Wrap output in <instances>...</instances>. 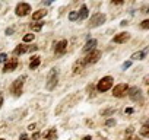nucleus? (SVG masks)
I'll return each mask as SVG.
<instances>
[{"instance_id":"obj_32","label":"nucleus","mask_w":149,"mask_h":140,"mask_svg":"<svg viewBox=\"0 0 149 140\" xmlns=\"http://www.w3.org/2000/svg\"><path fill=\"white\" fill-rule=\"evenodd\" d=\"M28 130H29V131L35 130V124H34V123H32V124H29V125H28Z\"/></svg>"},{"instance_id":"obj_19","label":"nucleus","mask_w":149,"mask_h":140,"mask_svg":"<svg viewBox=\"0 0 149 140\" xmlns=\"http://www.w3.org/2000/svg\"><path fill=\"white\" fill-rule=\"evenodd\" d=\"M45 15H47L45 10H37L35 13H32V19H34V21H40V19L44 18Z\"/></svg>"},{"instance_id":"obj_30","label":"nucleus","mask_w":149,"mask_h":140,"mask_svg":"<svg viewBox=\"0 0 149 140\" xmlns=\"http://www.w3.org/2000/svg\"><path fill=\"white\" fill-rule=\"evenodd\" d=\"M19 140H31L26 134H21V137H19Z\"/></svg>"},{"instance_id":"obj_6","label":"nucleus","mask_w":149,"mask_h":140,"mask_svg":"<svg viewBox=\"0 0 149 140\" xmlns=\"http://www.w3.org/2000/svg\"><path fill=\"white\" fill-rule=\"evenodd\" d=\"M100 58H101V51H100V50H92V51L88 54V57H85L84 63H85V64H94V63H97Z\"/></svg>"},{"instance_id":"obj_23","label":"nucleus","mask_w":149,"mask_h":140,"mask_svg":"<svg viewBox=\"0 0 149 140\" xmlns=\"http://www.w3.org/2000/svg\"><path fill=\"white\" fill-rule=\"evenodd\" d=\"M133 131H134V128H133V127H129V128L126 130L124 136H126V139H127V140H132V134H133Z\"/></svg>"},{"instance_id":"obj_37","label":"nucleus","mask_w":149,"mask_h":140,"mask_svg":"<svg viewBox=\"0 0 149 140\" xmlns=\"http://www.w3.org/2000/svg\"><path fill=\"white\" fill-rule=\"evenodd\" d=\"M101 140H107V139H101Z\"/></svg>"},{"instance_id":"obj_3","label":"nucleus","mask_w":149,"mask_h":140,"mask_svg":"<svg viewBox=\"0 0 149 140\" xmlns=\"http://www.w3.org/2000/svg\"><path fill=\"white\" fill-rule=\"evenodd\" d=\"M127 91H129V85H127V83H118V85L114 86L113 95H114L116 98H123V96L127 94Z\"/></svg>"},{"instance_id":"obj_4","label":"nucleus","mask_w":149,"mask_h":140,"mask_svg":"<svg viewBox=\"0 0 149 140\" xmlns=\"http://www.w3.org/2000/svg\"><path fill=\"white\" fill-rule=\"evenodd\" d=\"M56 85H57V70H56V69H53L51 72L48 73V78H47V85H45V88H47L48 91H53V89L56 88Z\"/></svg>"},{"instance_id":"obj_22","label":"nucleus","mask_w":149,"mask_h":140,"mask_svg":"<svg viewBox=\"0 0 149 140\" xmlns=\"http://www.w3.org/2000/svg\"><path fill=\"white\" fill-rule=\"evenodd\" d=\"M31 29L34 32H38V31L42 29V24H31Z\"/></svg>"},{"instance_id":"obj_20","label":"nucleus","mask_w":149,"mask_h":140,"mask_svg":"<svg viewBox=\"0 0 149 140\" xmlns=\"http://www.w3.org/2000/svg\"><path fill=\"white\" fill-rule=\"evenodd\" d=\"M114 112H116V108H108V110L101 111V115H102V117H107V115H113Z\"/></svg>"},{"instance_id":"obj_24","label":"nucleus","mask_w":149,"mask_h":140,"mask_svg":"<svg viewBox=\"0 0 149 140\" xmlns=\"http://www.w3.org/2000/svg\"><path fill=\"white\" fill-rule=\"evenodd\" d=\"M34 38H35V35L26 34V35H24V42H31V41H34Z\"/></svg>"},{"instance_id":"obj_27","label":"nucleus","mask_w":149,"mask_h":140,"mask_svg":"<svg viewBox=\"0 0 149 140\" xmlns=\"http://www.w3.org/2000/svg\"><path fill=\"white\" fill-rule=\"evenodd\" d=\"M142 28H143V29H148V28H149V21H148V19L142 22Z\"/></svg>"},{"instance_id":"obj_36","label":"nucleus","mask_w":149,"mask_h":140,"mask_svg":"<svg viewBox=\"0 0 149 140\" xmlns=\"http://www.w3.org/2000/svg\"><path fill=\"white\" fill-rule=\"evenodd\" d=\"M2 105H3V96L0 95V108H2Z\"/></svg>"},{"instance_id":"obj_26","label":"nucleus","mask_w":149,"mask_h":140,"mask_svg":"<svg viewBox=\"0 0 149 140\" xmlns=\"http://www.w3.org/2000/svg\"><path fill=\"white\" fill-rule=\"evenodd\" d=\"M6 60H8L6 54H0V63H6Z\"/></svg>"},{"instance_id":"obj_10","label":"nucleus","mask_w":149,"mask_h":140,"mask_svg":"<svg viewBox=\"0 0 149 140\" xmlns=\"http://www.w3.org/2000/svg\"><path fill=\"white\" fill-rule=\"evenodd\" d=\"M66 50H67V41H66V40L58 41V42L56 44V47H54L56 54H64V53H66Z\"/></svg>"},{"instance_id":"obj_16","label":"nucleus","mask_w":149,"mask_h":140,"mask_svg":"<svg viewBox=\"0 0 149 140\" xmlns=\"http://www.w3.org/2000/svg\"><path fill=\"white\" fill-rule=\"evenodd\" d=\"M40 63H41L40 57H38V55H32V58H31V61H29V69H31V70H32V69H37V67L40 66Z\"/></svg>"},{"instance_id":"obj_25","label":"nucleus","mask_w":149,"mask_h":140,"mask_svg":"<svg viewBox=\"0 0 149 140\" xmlns=\"http://www.w3.org/2000/svg\"><path fill=\"white\" fill-rule=\"evenodd\" d=\"M69 19H70V21H78V12H70Z\"/></svg>"},{"instance_id":"obj_29","label":"nucleus","mask_w":149,"mask_h":140,"mask_svg":"<svg viewBox=\"0 0 149 140\" xmlns=\"http://www.w3.org/2000/svg\"><path fill=\"white\" fill-rule=\"evenodd\" d=\"M105 124H107V125H108V127H111V125H114V124H116V121H114V120H111V118H110V120H107V121H105Z\"/></svg>"},{"instance_id":"obj_14","label":"nucleus","mask_w":149,"mask_h":140,"mask_svg":"<svg viewBox=\"0 0 149 140\" xmlns=\"http://www.w3.org/2000/svg\"><path fill=\"white\" fill-rule=\"evenodd\" d=\"M88 15H89V13H88V8L84 5V6L81 8V10L78 12V19L84 21V19H86V18H88Z\"/></svg>"},{"instance_id":"obj_1","label":"nucleus","mask_w":149,"mask_h":140,"mask_svg":"<svg viewBox=\"0 0 149 140\" xmlns=\"http://www.w3.org/2000/svg\"><path fill=\"white\" fill-rule=\"evenodd\" d=\"M113 78L111 76H105V78H102L100 82H98V85H97V89L100 91V92H107L111 86H113Z\"/></svg>"},{"instance_id":"obj_31","label":"nucleus","mask_w":149,"mask_h":140,"mask_svg":"<svg viewBox=\"0 0 149 140\" xmlns=\"http://www.w3.org/2000/svg\"><path fill=\"white\" fill-rule=\"evenodd\" d=\"M13 34V28H8L6 29V35H12Z\"/></svg>"},{"instance_id":"obj_33","label":"nucleus","mask_w":149,"mask_h":140,"mask_svg":"<svg viewBox=\"0 0 149 140\" xmlns=\"http://www.w3.org/2000/svg\"><path fill=\"white\" fill-rule=\"evenodd\" d=\"M126 114H133V108H126Z\"/></svg>"},{"instance_id":"obj_13","label":"nucleus","mask_w":149,"mask_h":140,"mask_svg":"<svg viewBox=\"0 0 149 140\" xmlns=\"http://www.w3.org/2000/svg\"><path fill=\"white\" fill-rule=\"evenodd\" d=\"M95 45H97V40H89V41L85 44V47H84V51H85V53H89V51L95 50Z\"/></svg>"},{"instance_id":"obj_2","label":"nucleus","mask_w":149,"mask_h":140,"mask_svg":"<svg viewBox=\"0 0 149 140\" xmlns=\"http://www.w3.org/2000/svg\"><path fill=\"white\" fill-rule=\"evenodd\" d=\"M24 80H25V76L18 78V79L12 83L10 91H12V94H13L15 96H21V94H22V86H24Z\"/></svg>"},{"instance_id":"obj_11","label":"nucleus","mask_w":149,"mask_h":140,"mask_svg":"<svg viewBox=\"0 0 149 140\" xmlns=\"http://www.w3.org/2000/svg\"><path fill=\"white\" fill-rule=\"evenodd\" d=\"M129 92V96L133 99V101H142V92H140V89L139 88H132V89H129L127 91Z\"/></svg>"},{"instance_id":"obj_15","label":"nucleus","mask_w":149,"mask_h":140,"mask_svg":"<svg viewBox=\"0 0 149 140\" xmlns=\"http://www.w3.org/2000/svg\"><path fill=\"white\" fill-rule=\"evenodd\" d=\"M146 53H148V48H145L143 51H137L132 55V60H143L146 57Z\"/></svg>"},{"instance_id":"obj_17","label":"nucleus","mask_w":149,"mask_h":140,"mask_svg":"<svg viewBox=\"0 0 149 140\" xmlns=\"http://www.w3.org/2000/svg\"><path fill=\"white\" fill-rule=\"evenodd\" d=\"M85 66V63H84V60H81V61H76L74 63V66H73V73L74 75H78L81 70H82V67Z\"/></svg>"},{"instance_id":"obj_34","label":"nucleus","mask_w":149,"mask_h":140,"mask_svg":"<svg viewBox=\"0 0 149 140\" xmlns=\"http://www.w3.org/2000/svg\"><path fill=\"white\" fill-rule=\"evenodd\" d=\"M38 137H40V133H35V134L32 136V140H37Z\"/></svg>"},{"instance_id":"obj_28","label":"nucleus","mask_w":149,"mask_h":140,"mask_svg":"<svg viewBox=\"0 0 149 140\" xmlns=\"http://www.w3.org/2000/svg\"><path fill=\"white\" fill-rule=\"evenodd\" d=\"M130 66H132V61H124V63H123V69H124V70L129 69Z\"/></svg>"},{"instance_id":"obj_38","label":"nucleus","mask_w":149,"mask_h":140,"mask_svg":"<svg viewBox=\"0 0 149 140\" xmlns=\"http://www.w3.org/2000/svg\"><path fill=\"white\" fill-rule=\"evenodd\" d=\"M0 140H5V139H0Z\"/></svg>"},{"instance_id":"obj_35","label":"nucleus","mask_w":149,"mask_h":140,"mask_svg":"<svg viewBox=\"0 0 149 140\" xmlns=\"http://www.w3.org/2000/svg\"><path fill=\"white\" fill-rule=\"evenodd\" d=\"M82 140H92V137H91V136H85Z\"/></svg>"},{"instance_id":"obj_7","label":"nucleus","mask_w":149,"mask_h":140,"mask_svg":"<svg viewBox=\"0 0 149 140\" xmlns=\"http://www.w3.org/2000/svg\"><path fill=\"white\" fill-rule=\"evenodd\" d=\"M15 12H16L18 16H26V15L31 12V6H29L28 3H19V5L16 6Z\"/></svg>"},{"instance_id":"obj_21","label":"nucleus","mask_w":149,"mask_h":140,"mask_svg":"<svg viewBox=\"0 0 149 140\" xmlns=\"http://www.w3.org/2000/svg\"><path fill=\"white\" fill-rule=\"evenodd\" d=\"M140 134H142L143 137H148V136H149V127H148V124H145V125L140 128Z\"/></svg>"},{"instance_id":"obj_9","label":"nucleus","mask_w":149,"mask_h":140,"mask_svg":"<svg viewBox=\"0 0 149 140\" xmlns=\"http://www.w3.org/2000/svg\"><path fill=\"white\" fill-rule=\"evenodd\" d=\"M130 40V34H127V32H120L118 35H116L114 38H113V42H116V44H123V42H126V41H129Z\"/></svg>"},{"instance_id":"obj_5","label":"nucleus","mask_w":149,"mask_h":140,"mask_svg":"<svg viewBox=\"0 0 149 140\" xmlns=\"http://www.w3.org/2000/svg\"><path fill=\"white\" fill-rule=\"evenodd\" d=\"M105 15L104 13H95L92 18H91V22H89V26L91 28H97V26H100V25H102L104 22H105Z\"/></svg>"},{"instance_id":"obj_18","label":"nucleus","mask_w":149,"mask_h":140,"mask_svg":"<svg viewBox=\"0 0 149 140\" xmlns=\"http://www.w3.org/2000/svg\"><path fill=\"white\" fill-rule=\"evenodd\" d=\"M26 51H28V47H26V45H18V47L15 48L13 54H15V55H21V54H25Z\"/></svg>"},{"instance_id":"obj_12","label":"nucleus","mask_w":149,"mask_h":140,"mask_svg":"<svg viewBox=\"0 0 149 140\" xmlns=\"http://www.w3.org/2000/svg\"><path fill=\"white\" fill-rule=\"evenodd\" d=\"M44 139H45V140H56V139H57V131H56V128H50L48 131H45V133H44Z\"/></svg>"},{"instance_id":"obj_8","label":"nucleus","mask_w":149,"mask_h":140,"mask_svg":"<svg viewBox=\"0 0 149 140\" xmlns=\"http://www.w3.org/2000/svg\"><path fill=\"white\" fill-rule=\"evenodd\" d=\"M18 67V58H9V61L5 64L3 67V72L5 73H9V72H13V70Z\"/></svg>"}]
</instances>
